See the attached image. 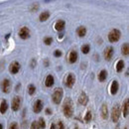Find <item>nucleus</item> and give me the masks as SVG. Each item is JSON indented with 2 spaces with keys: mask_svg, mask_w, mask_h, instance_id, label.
Here are the masks:
<instances>
[{
  "mask_svg": "<svg viewBox=\"0 0 129 129\" xmlns=\"http://www.w3.org/2000/svg\"><path fill=\"white\" fill-rule=\"evenodd\" d=\"M63 112L65 114L66 117L71 118L74 114V106H73V102L71 98H67L65 100V102L63 104Z\"/></svg>",
  "mask_w": 129,
  "mask_h": 129,
  "instance_id": "1",
  "label": "nucleus"
},
{
  "mask_svg": "<svg viewBox=\"0 0 129 129\" xmlns=\"http://www.w3.org/2000/svg\"><path fill=\"white\" fill-rule=\"evenodd\" d=\"M63 94H64V91L61 87H57L55 90H54V93L52 95V100L55 104H60L62 101V98H63Z\"/></svg>",
  "mask_w": 129,
  "mask_h": 129,
  "instance_id": "2",
  "label": "nucleus"
},
{
  "mask_svg": "<svg viewBox=\"0 0 129 129\" xmlns=\"http://www.w3.org/2000/svg\"><path fill=\"white\" fill-rule=\"evenodd\" d=\"M120 36H121V33H120L119 30H117V29H112V30L109 32V34H108V40H109V42H111V43H115V42H117V41L120 39Z\"/></svg>",
  "mask_w": 129,
  "mask_h": 129,
  "instance_id": "3",
  "label": "nucleus"
},
{
  "mask_svg": "<svg viewBox=\"0 0 129 129\" xmlns=\"http://www.w3.org/2000/svg\"><path fill=\"white\" fill-rule=\"evenodd\" d=\"M119 116H120V106L118 104H116L113 108H112V112H111V119L113 122H117L119 120Z\"/></svg>",
  "mask_w": 129,
  "mask_h": 129,
  "instance_id": "4",
  "label": "nucleus"
},
{
  "mask_svg": "<svg viewBox=\"0 0 129 129\" xmlns=\"http://www.w3.org/2000/svg\"><path fill=\"white\" fill-rule=\"evenodd\" d=\"M1 89L4 93H9L10 89H11V82L8 78H5L2 80L1 82Z\"/></svg>",
  "mask_w": 129,
  "mask_h": 129,
  "instance_id": "5",
  "label": "nucleus"
},
{
  "mask_svg": "<svg viewBox=\"0 0 129 129\" xmlns=\"http://www.w3.org/2000/svg\"><path fill=\"white\" fill-rule=\"evenodd\" d=\"M66 85L69 87V88H72L76 82V77L74 74H69L67 77H66Z\"/></svg>",
  "mask_w": 129,
  "mask_h": 129,
  "instance_id": "6",
  "label": "nucleus"
},
{
  "mask_svg": "<svg viewBox=\"0 0 129 129\" xmlns=\"http://www.w3.org/2000/svg\"><path fill=\"white\" fill-rule=\"evenodd\" d=\"M20 68H21V66H20V64H19L18 62H13V63H11L10 66H9V72H10L11 74L15 75V74H17V73L20 71Z\"/></svg>",
  "mask_w": 129,
  "mask_h": 129,
  "instance_id": "7",
  "label": "nucleus"
},
{
  "mask_svg": "<svg viewBox=\"0 0 129 129\" xmlns=\"http://www.w3.org/2000/svg\"><path fill=\"white\" fill-rule=\"evenodd\" d=\"M19 37L23 40H26L28 38H30V30L27 27H22L19 30Z\"/></svg>",
  "mask_w": 129,
  "mask_h": 129,
  "instance_id": "8",
  "label": "nucleus"
},
{
  "mask_svg": "<svg viewBox=\"0 0 129 129\" xmlns=\"http://www.w3.org/2000/svg\"><path fill=\"white\" fill-rule=\"evenodd\" d=\"M20 105H21V98H20L19 96H15V97L12 99V103H11L12 110H13V111H17V110L20 108Z\"/></svg>",
  "mask_w": 129,
  "mask_h": 129,
  "instance_id": "9",
  "label": "nucleus"
},
{
  "mask_svg": "<svg viewBox=\"0 0 129 129\" xmlns=\"http://www.w3.org/2000/svg\"><path fill=\"white\" fill-rule=\"evenodd\" d=\"M43 106H44L43 101H42L41 99H37L36 102L34 103V107H33L34 112H35V113H40V112L42 111V109H43Z\"/></svg>",
  "mask_w": 129,
  "mask_h": 129,
  "instance_id": "10",
  "label": "nucleus"
},
{
  "mask_svg": "<svg viewBox=\"0 0 129 129\" xmlns=\"http://www.w3.org/2000/svg\"><path fill=\"white\" fill-rule=\"evenodd\" d=\"M113 48L112 47H108V48H106L105 50H104V58H105V60L106 61H109V60H111V58H112V56H113Z\"/></svg>",
  "mask_w": 129,
  "mask_h": 129,
  "instance_id": "11",
  "label": "nucleus"
},
{
  "mask_svg": "<svg viewBox=\"0 0 129 129\" xmlns=\"http://www.w3.org/2000/svg\"><path fill=\"white\" fill-rule=\"evenodd\" d=\"M118 88H119V84H118V81L117 80H113L112 83H111V86H110V92L112 95L116 94L117 91H118Z\"/></svg>",
  "mask_w": 129,
  "mask_h": 129,
  "instance_id": "12",
  "label": "nucleus"
},
{
  "mask_svg": "<svg viewBox=\"0 0 129 129\" xmlns=\"http://www.w3.org/2000/svg\"><path fill=\"white\" fill-rule=\"evenodd\" d=\"M78 102L80 103L81 105H86L87 104V102H88V97H87L86 93H84V92H81L80 93V95L78 97Z\"/></svg>",
  "mask_w": 129,
  "mask_h": 129,
  "instance_id": "13",
  "label": "nucleus"
},
{
  "mask_svg": "<svg viewBox=\"0 0 129 129\" xmlns=\"http://www.w3.org/2000/svg\"><path fill=\"white\" fill-rule=\"evenodd\" d=\"M77 58H78V55L76 51H72L69 55V62L71 64H75L77 61Z\"/></svg>",
  "mask_w": 129,
  "mask_h": 129,
  "instance_id": "14",
  "label": "nucleus"
},
{
  "mask_svg": "<svg viewBox=\"0 0 129 129\" xmlns=\"http://www.w3.org/2000/svg\"><path fill=\"white\" fill-rule=\"evenodd\" d=\"M65 25H66V23H65L64 20H59V21H57L56 24H55V29H56L57 31L61 32V31H63V30L65 29Z\"/></svg>",
  "mask_w": 129,
  "mask_h": 129,
  "instance_id": "15",
  "label": "nucleus"
},
{
  "mask_svg": "<svg viewBox=\"0 0 129 129\" xmlns=\"http://www.w3.org/2000/svg\"><path fill=\"white\" fill-rule=\"evenodd\" d=\"M122 112H123V116H124V117H127V116H128V112H129V100L128 99H125V101L123 103V106H122Z\"/></svg>",
  "mask_w": 129,
  "mask_h": 129,
  "instance_id": "16",
  "label": "nucleus"
},
{
  "mask_svg": "<svg viewBox=\"0 0 129 129\" xmlns=\"http://www.w3.org/2000/svg\"><path fill=\"white\" fill-rule=\"evenodd\" d=\"M54 82H55V79H54V77H53L52 75H49L48 77H46V79H45V85H46L47 87L53 86Z\"/></svg>",
  "mask_w": 129,
  "mask_h": 129,
  "instance_id": "17",
  "label": "nucleus"
},
{
  "mask_svg": "<svg viewBox=\"0 0 129 129\" xmlns=\"http://www.w3.org/2000/svg\"><path fill=\"white\" fill-rule=\"evenodd\" d=\"M8 109V103L6 100H2L0 103V113L1 114H5V112Z\"/></svg>",
  "mask_w": 129,
  "mask_h": 129,
  "instance_id": "18",
  "label": "nucleus"
},
{
  "mask_svg": "<svg viewBox=\"0 0 129 129\" xmlns=\"http://www.w3.org/2000/svg\"><path fill=\"white\" fill-rule=\"evenodd\" d=\"M49 17H50V13L48 11H45V12H43V13L40 14L39 19H40L41 22H45V21H47L49 19Z\"/></svg>",
  "mask_w": 129,
  "mask_h": 129,
  "instance_id": "19",
  "label": "nucleus"
},
{
  "mask_svg": "<svg viewBox=\"0 0 129 129\" xmlns=\"http://www.w3.org/2000/svg\"><path fill=\"white\" fill-rule=\"evenodd\" d=\"M101 116L103 119H106L108 117V108H107L106 104H102V106H101Z\"/></svg>",
  "mask_w": 129,
  "mask_h": 129,
  "instance_id": "20",
  "label": "nucleus"
},
{
  "mask_svg": "<svg viewBox=\"0 0 129 129\" xmlns=\"http://www.w3.org/2000/svg\"><path fill=\"white\" fill-rule=\"evenodd\" d=\"M124 62L122 61V60H119L118 62H117V64H116V72H118V73H121L122 71H123V69H124Z\"/></svg>",
  "mask_w": 129,
  "mask_h": 129,
  "instance_id": "21",
  "label": "nucleus"
},
{
  "mask_svg": "<svg viewBox=\"0 0 129 129\" xmlns=\"http://www.w3.org/2000/svg\"><path fill=\"white\" fill-rule=\"evenodd\" d=\"M77 34L79 37H84L85 34H86V29H85V27H83V26L78 27L77 30Z\"/></svg>",
  "mask_w": 129,
  "mask_h": 129,
  "instance_id": "22",
  "label": "nucleus"
},
{
  "mask_svg": "<svg viewBox=\"0 0 129 129\" xmlns=\"http://www.w3.org/2000/svg\"><path fill=\"white\" fill-rule=\"evenodd\" d=\"M106 77H107V72H106L105 70L101 71V72L98 74V80H99V81H104V80L106 79Z\"/></svg>",
  "mask_w": 129,
  "mask_h": 129,
  "instance_id": "23",
  "label": "nucleus"
},
{
  "mask_svg": "<svg viewBox=\"0 0 129 129\" xmlns=\"http://www.w3.org/2000/svg\"><path fill=\"white\" fill-rule=\"evenodd\" d=\"M122 54L124 56H128L129 54V46L127 43H125L123 46H122Z\"/></svg>",
  "mask_w": 129,
  "mask_h": 129,
  "instance_id": "24",
  "label": "nucleus"
},
{
  "mask_svg": "<svg viewBox=\"0 0 129 129\" xmlns=\"http://www.w3.org/2000/svg\"><path fill=\"white\" fill-rule=\"evenodd\" d=\"M35 91H36V86L34 84H29V86H28V93L32 95V94L35 93Z\"/></svg>",
  "mask_w": 129,
  "mask_h": 129,
  "instance_id": "25",
  "label": "nucleus"
},
{
  "mask_svg": "<svg viewBox=\"0 0 129 129\" xmlns=\"http://www.w3.org/2000/svg\"><path fill=\"white\" fill-rule=\"evenodd\" d=\"M91 119H92V114H91L90 111H87L86 114H85V116H84V121L86 123H88V122H90Z\"/></svg>",
  "mask_w": 129,
  "mask_h": 129,
  "instance_id": "26",
  "label": "nucleus"
},
{
  "mask_svg": "<svg viewBox=\"0 0 129 129\" xmlns=\"http://www.w3.org/2000/svg\"><path fill=\"white\" fill-rule=\"evenodd\" d=\"M38 125H39V128L40 129L46 128V122H45L44 118H40V119H39V121H38Z\"/></svg>",
  "mask_w": 129,
  "mask_h": 129,
  "instance_id": "27",
  "label": "nucleus"
},
{
  "mask_svg": "<svg viewBox=\"0 0 129 129\" xmlns=\"http://www.w3.org/2000/svg\"><path fill=\"white\" fill-rule=\"evenodd\" d=\"M89 50H90L89 45H83V46L81 47V52H82L83 54H88Z\"/></svg>",
  "mask_w": 129,
  "mask_h": 129,
  "instance_id": "28",
  "label": "nucleus"
},
{
  "mask_svg": "<svg viewBox=\"0 0 129 129\" xmlns=\"http://www.w3.org/2000/svg\"><path fill=\"white\" fill-rule=\"evenodd\" d=\"M44 43L46 44V45H51L52 43H53V38H51V37H46L45 39H44Z\"/></svg>",
  "mask_w": 129,
  "mask_h": 129,
  "instance_id": "29",
  "label": "nucleus"
},
{
  "mask_svg": "<svg viewBox=\"0 0 129 129\" xmlns=\"http://www.w3.org/2000/svg\"><path fill=\"white\" fill-rule=\"evenodd\" d=\"M8 129H18V123H17V122H12V123L9 125Z\"/></svg>",
  "mask_w": 129,
  "mask_h": 129,
  "instance_id": "30",
  "label": "nucleus"
},
{
  "mask_svg": "<svg viewBox=\"0 0 129 129\" xmlns=\"http://www.w3.org/2000/svg\"><path fill=\"white\" fill-rule=\"evenodd\" d=\"M30 129H40V128H39V125H38V122L33 121V122H32V124H31V127H30Z\"/></svg>",
  "mask_w": 129,
  "mask_h": 129,
  "instance_id": "31",
  "label": "nucleus"
},
{
  "mask_svg": "<svg viewBox=\"0 0 129 129\" xmlns=\"http://www.w3.org/2000/svg\"><path fill=\"white\" fill-rule=\"evenodd\" d=\"M54 56H55V57H57V58H59V57H61V56H62V52L60 51V50H56L55 53H54Z\"/></svg>",
  "mask_w": 129,
  "mask_h": 129,
  "instance_id": "32",
  "label": "nucleus"
},
{
  "mask_svg": "<svg viewBox=\"0 0 129 129\" xmlns=\"http://www.w3.org/2000/svg\"><path fill=\"white\" fill-rule=\"evenodd\" d=\"M58 129H65L64 123L62 121H59V123H58Z\"/></svg>",
  "mask_w": 129,
  "mask_h": 129,
  "instance_id": "33",
  "label": "nucleus"
},
{
  "mask_svg": "<svg viewBox=\"0 0 129 129\" xmlns=\"http://www.w3.org/2000/svg\"><path fill=\"white\" fill-rule=\"evenodd\" d=\"M38 8H39V5H38V4H34V5L31 7V11H36Z\"/></svg>",
  "mask_w": 129,
  "mask_h": 129,
  "instance_id": "34",
  "label": "nucleus"
},
{
  "mask_svg": "<svg viewBox=\"0 0 129 129\" xmlns=\"http://www.w3.org/2000/svg\"><path fill=\"white\" fill-rule=\"evenodd\" d=\"M35 65H36V61L33 59V60H32V63H31V67H32V68H34V67H35Z\"/></svg>",
  "mask_w": 129,
  "mask_h": 129,
  "instance_id": "35",
  "label": "nucleus"
},
{
  "mask_svg": "<svg viewBox=\"0 0 129 129\" xmlns=\"http://www.w3.org/2000/svg\"><path fill=\"white\" fill-rule=\"evenodd\" d=\"M46 113H47V114H52V110L50 108H47V109H46Z\"/></svg>",
  "mask_w": 129,
  "mask_h": 129,
  "instance_id": "36",
  "label": "nucleus"
},
{
  "mask_svg": "<svg viewBox=\"0 0 129 129\" xmlns=\"http://www.w3.org/2000/svg\"><path fill=\"white\" fill-rule=\"evenodd\" d=\"M50 129H57V128H56V125L53 123V124L51 125V128H50Z\"/></svg>",
  "mask_w": 129,
  "mask_h": 129,
  "instance_id": "37",
  "label": "nucleus"
},
{
  "mask_svg": "<svg viewBox=\"0 0 129 129\" xmlns=\"http://www.w3.org/2000/svg\"><path fill=\"white\" fill-rule=\"evenodd\" d=\"M44 65H45V66H48V65H49V62H48V61H46V62L44 63Z\"/></svg>",
  "mask_w": 129,
  "mask_h": 129,
  "instance_id": "38",
  "label": "nucleus"
},
{
  "mask_svg": "<svg viewBox=\"0 0 129 129\" xmlns=\"http://www.w3.org/2000/svg\"><path fill=\"white\" fill-rule=\"evenodd\" d=\"M0 129H3V126H2V124L0 123Z\"/></svg>",
  "mask_w": 129,
  "mask_h": 129,
  "instance_id": "39",
  "label": "nucleus"
},
{
  "mask_svg": "<svg viewBox=\"0 0 129 129\" xmlns=\"http://www.w3.org/2000/svg\"><path fill=\"white\" fill-rule=\"evenodd\" d=\"M75 129H78V127H77V126H76V127H75Z\"/></svg>",
  "mask_w": 129,
  "mask_h": 129,
  "instance_id": "40",
  "label": "nucleus"
},
{
  "mask_svg": "<svg viewBox=\"0 0 129 129\" xmlns=\"http://www.w3.org/2000/svg\"><path fill=\"white\" fill-rule=\"evenodd\" d=\"M116 129H119V128H118V127H117V128H116Z\"/></svg>",
  "mask_w": 129,
  "mask_h": 129,
  "instance_id": "41",
  "label": "nucleus"
}]
</instances>
